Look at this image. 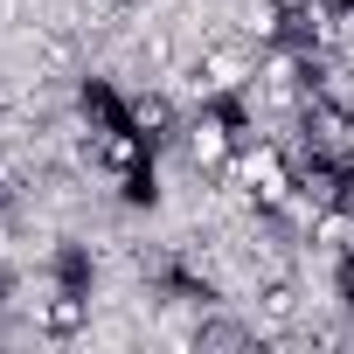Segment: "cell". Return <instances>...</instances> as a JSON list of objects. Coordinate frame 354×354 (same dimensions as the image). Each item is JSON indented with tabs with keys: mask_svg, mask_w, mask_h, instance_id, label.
I'll return each instance as SVG.
<instances>
[]
</instances>
